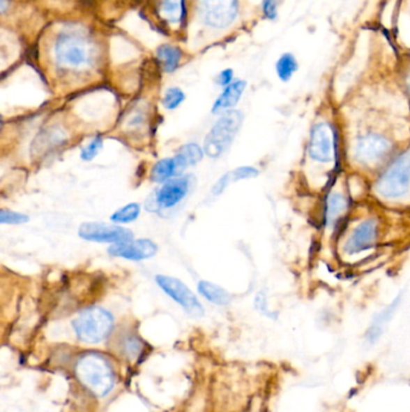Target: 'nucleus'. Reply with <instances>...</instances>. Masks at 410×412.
Listing matches in <instances>:
<instances>
[{
    "mask_svg": "<svg viewBox=\"0 0 410 412\" xmlns=\"http://www.w3.org/2000/svg\"><path fill=\"white\" fill-rule=\"evenodd\" d=\"M76 375L96 397H105L114 386V369L106 358L96 353H88L79 358Z\"/></svg>",
    "mask_w": 410,
    "mask_h": 412,
    "instance_id": "nucleus-2",
    "label": "nucleus"
},
{
    "mask_svg": "<svg viewBox=\"0 0 410 412\" xmlns=\"http://www.w3.org/2000/svg\"><path fill=\"white\" fill-rule=\"evenodd\" d=\"M406 84L407 89H408V92H409L410 94V71L408 73V75H407Z\"/></svg>",
    "mask_w": 410,
    "mask_h": 412,
    "instance_id": "nucleus-32",
    "label": "nucleus"
},
{
    "mask_svg": "<svg viewBox=\"0 0 410 412\" xmlns=\"http://www.w3.org/2000/svg\"><path fill=\"white\" fill-rule=\"evenodd\" d=\"M157 57L166 73H174L179 68V61L182 59V51L177 46L162 45L160 47H158Z\"/></svg>",
    "mask_w": 410,
    "mask_h": 412,
    "instance_id": "nucleus-20",
    "label": "nucleus"
},
{
    "mask_svg": "<svg viewBox=\"0 0 410 412\" xmlns=\"http://www.w3.org/2000/svg\"><path fill=\"white\" fill-rule=\"evenodd\" d=\"M157 244L149 239L119 242L109 247V255L129 259V260H144V259L152 258L157 255Z\"/></svg>",
    "mask_w": 410,
    "mask_h": 412,
    "instance_id": "nucleus-13",
    "label": "nucleus"
},
{
    "mask_svg": "<svg viewBox=\"0 0 410 412\" xmlns=\"http://www.w3.org/2000/svg\"><path fill=\"white\" fill-rule=\"evenodd\" d=\"M245 87H247V82L243 80H237L227 86L223 93L214 103L213 109H212L214 114L220 112V111H227V110L237 105V103L240 101L242 94L245 92Z\"/></svg>",
    "mask_w": 410,
    "mask_h": 412,
    "instance_id": "nucleus-15",
    "label": "nucleus"
},
{
    "mask_svg": "<svg viewBox=\"0 0 410 412\" xmlns=\"http://www.w3.org/2000/svg\"><path fill=\"white\" fill-rule=\"evenodd\" d=\"M158 286L165 292L176 303L183 307L184 310L192 317H201L204 315V307L201 305L197 295L189 290L188 286L176 277L158 275L155 277Z\"/></svg>",
    "mask_w": 410,
    "mask_h": 412,
    "instance_id": "nucleus-10",
    "label": "nucleus"
},
{
    "mask_svg": "<svg viewBox=\"0 0 410 412\" xmlns=\"http://www.w3.org/2000/svg\"><path fill=\"white\" fill-rule=\"evenodd\" d=\"M190 187L189 176H177L166 181L160 189L154 193V197L149 198L147 209L149 211H158L159 209H172L183 200Z\"/></svg>",
    "mask_w": 410,
    "mask_h": 412,
    "instance_id": "nucleus-9",
    "label": "nucleus"
},
{
    "mask_svg": "<svg viewBox=\"0 0 410 412\" xmlns=\"http://www.w3.org/2000/svg\"><path fill=\"white\" fill-rule=\"evenodd\" d=\"M232 79H234V71L232 69H225L222 71L218 76V84L220 86L227 87L229 84H232Z\"/></svg>",
    "mask_w": 410,
    "mask_h": 412,
    "instance_id": "nucleus-30",
    "label": "nucleus"
},
{
    "mask_svg": "<svg viewBox=\"0 0 410 412\" xmlns=\"http://www.w3.org/2000/svg\"><path fill=\"white\" fill-rule=\"evenodd\" d=\"M259 172L258 169L254 167H240L236 168L235 170L229 171L225 175L222 176L219 179L212 189V193L214 197H218L220 194L223 193L225 189H227L229 184L231 182H236V181L241 180H248V179H255L258 177Z\"/></svg>",
    "mask_w": 410,
    "mask_h": 412,
    "instance_id": "nucleus-16",
    "label": "nucleus"
},
{
    "mask_svg": "<svg viewBox=\"0 0 410 412\" xmlns=\"http://www.w3.org/2000/svg\"><path fill=\"white\" fill-rule=\"evenodd\" d=\"M201 22L214 29L231 26L238 15V0H197Z\"/></svg>",
    "mask_w": 410,
    "mask_h": 412,
    "instance_id": "nucleus-6",
    "label": "nucleus"
},
{
    "mask_svg": "<svg viewBox=\"0 0 410 412\" xmlns=\"http://www.w3.org/2000/svg\"><path fill=\"white\" fill-rule=\"evenodd\" d=\"M160 8L171 23H181L185 17L184 0H162Z\"/></svg>",
    "mask_w": 410,
    "mask_h": 412,
    "instance_id": "nucleus-23",
    "label": "nucleus"
},
{
    "mask_svg": "<svg viewBox=\"0 0 410 412\" xmlns=\"http://www.w3.org/2000/svg\"><path fill=\"white\" fill-rule=\"evenodd\" d=\"M182 171L179 169L175 157L162 159L153 167L151 177L154 182L164 184L166 181L171 180L174 177L181 175Z\"/></svg>",
    "mask_w": 410,
    "mask_h": 412,
    "instance_id": "nucleus-18",
    "label": "nucleus"
},
{
    "mask_svg": "<svg viewBox=\"0 0 410 412\" xmlns=\"http://www.w3.org/2000/svg\"><path fill=\"white\" fill-rule=\"evenodd\" d=\"M401 303L402 294L397 295L396 298L393 299V303L383 309L378 315L375 316L373 321H372L370 328L367 329L366 341L370 345H374L375 342L381 338L386 325H388L390 321L393 320V317L397 311L398 307H401Z\"/></svg>",
    "mask_w": 410,
    "mask_h": 412,
    "instance_id": "nucleus-14",
    "label": "nucleus"
},
{
    "mask_svg": "<svg viewBox=\"0 0 410 412\" xmlns=\"http://www.w3.org/2000/svg\"><path fill=\"white\" fill-rule=\"evenodd\" d=\"M73 327L81 341L96 344L109 337L114 328V317L105 309L91 307L75 318Z\"/></svg>",
    "mask_w": 410,
    "mask_h": 412,
    "instance_id": "nucleus-5",
    "label": "nucleus"
},
{
    "mask_svg": "<svg viewBox=\"0 0 410 412\" xmlns=\"http://www.w3.org/2000/svg\"><path fill=\"white\" fill-rule=\"evenodd\" d=\"M197 290L208 302L215 305L224 307L231 302V295L227 290L208 281H200L197 285Z\"/></svg>",
    "mask_w": 410,
    "mask_h": 412,
    "instance_id": "nucleus-19",
    "label": "nucleus"
},
{
    "mask_svg": "<svg viewBox=\"0 0 410 412\" xmlns=\"http://www.w3.org/2000/svg\"><path fill=\"white\" fill-rule=\"evenodd\" d=\"M54 58L61 66L81 69L92 64L94 46L89 38L79 31H61L54 43Z\"/></svg>",
    "mask_w": 410,
    "mask_h": 412,
    "instance_id": "nucleus-1",
    "label": "nucleus"
},
{
    "mask_svg": "<svg viewBox=\"0 0 410 412\" xmlns=\"http://www.w3.org/2000/svg\"><path fill=\"white\" fill-rule=\"evenodd\" d=\"M140 210V205L137 203H130L116 211L114 215L111 216V221L116 223H130L139 217Z\"/></svg>",
    "mask_w": 410,
    "mask_h": 412,
    "instance_id": "nucleus-24",
    "label": "nucleus"
},
{
    "mask_svg": "<svg viewBox=\"0 0 410 412\" xmlns=\"http://www.w3.org/2000/svg\"><path fill=\"white\" fill-rule=\"evenodd\" d=\"M29 222V217L24 214L15 212V211H0V223L1 224H24Z\"/></svg>",
    "mask_w": 410,
    "mask_h": 412,
    "instance_id": "nucleus-26",
    "label": "nucleus"
},
{
    "mask_svg": "<svg viewBox=\"0 0 410 412\" xmlns=\"http://www.w3.org/2000/svg\"><path fill=\"white\" fill-rule=\"evenodd\" d=\"M243 122V114L237 110H227L214 123L210 133L206 135L204 151L211 158H219L231 146Z\"/></svg>",
    "mask_w": 410,
    "mask_h": 412,
    "instance_id": "nucleus-4",
    "label": "nucleus"
},
{
    "mask_svg": "<svg viewBox=\"0 0 410 412\" xmlns=\"http://www.w3.org/2000/svg\"><path fill=\"white\" fill-rule=\"evenodd\" d=\"M255 307L258 309L259 311L262 312L264 315L268 316V317H273V314L268 310L267 307V299L266 294L264 292H259L257 298H255Z\"/></svg>",
    "mask_w": 410,
    "mask_h": 412,
    "instance_id": "nucleus-29",
    "label": "nucleus"
},
{
    "mask_svg": "<svg viewBox=\"0 0 410 412\" xmlns=\"http://www.w3.org/2000/svg\"><path fill=\"white\" fill-rule=\"evenodd\" d=\"M348 209V200L347 198L340 192H332L328 194L326 203H325V223L328 227H333L340 221V217L344 215Z\"/></svg>",
    "mask_w": 410,
    "mask_h": 412,
    "instance_id": "nucleus-17",
    "label": "nucleus"
},
{
    "mask_svg": "<svg viewBox=\"0 0 410 412\" xmlns=\"http://www.w3.org/2000/svg\"><path fill=\"white\" fill-rule=\"evenodd\" d=\"M298 61L295 54L285 52L275 61V73L282 82H288L298 71Z\"/></svg>",
    "mask_w": 410,
    "mask_h": 412,
    "instance_id": "nucleus-21",
    "label": "nucleus"
},
{
    "mask_svg": "<svg viewBox=\"0 0 410 412\" xmlns=\"http://www.w3.org/2000/svg\"><path fill=\"white\" fill-rule=\"evenodd\" d=\"M379 234V222L374 217L366 219L354 228L347 237L343 250L347 255H358L363 251L370 250L375 245Z\"/></svg>",
    "mask_w": 410,
    "mask_h": 412,
    "instance_id": "nucleus-12",
    "label": "nucleus"
},
{
    "mask_svg": "<svg viewBox=\"0 0 410 412\" xmlns=\"http://www.w3.org/2000/svg\"><path fill=\"white\" fill-rule=\"evenodd\" d=\"M278 5H280V0H262L261 10L264 17L270 20V21L277 20Z\"/></svg>",
    "mask_w": 410,
    "mask_h": 412,
    "instance_id": "nucleus-28",
    "label": "nucleus"
},
{
    "mask_svg": "<svg viewBox=\"0 0 410 412\" xmlns=\"http://www.w3.org/2000/svg\"><path fill=\"white\" fill-rule=\"evenodd\" d=\"M184 99H185V94L182 89L171 87L166 91L165 96L162 98V105L167 110H175L183 103Z\"/></svg>",
    "mask_w": 410,
    "mask_h": 412,
    "instance_id": "nucleus-25",
    "label": "nucleus"
},
{
    "mask_svg": "<svg viewBox=\"0 0 410 412\" xmlns=\"http://www.w3.org/2000/svg\"><path fill=\"white\" fill-rule=\"evenodd\" d=\"M102 149V139L100 136H96L86 147L81 151V158L83 161H92L96 154L100 152Z\"/></svg>",
    "mask_w": 410,
    "mask_h": 412,
    "instance_id": "nucleus-27",
    "label": "nucleus"
},
{
    "mask_svg": "<svg viewBox=\"0 0 410 412\" xmlns=\"http://www.w3.org/2000/svg\"><path fill=\"white\" fill-rule=\"evenodd\" d=\"M308 154L314 162L331 163L337 154V135L328 122H319L310 131Z\"/></svg>",
    "mask_w": 410,
    "mask_h": 412,
    "instance_id": "nucleus-8",
    "label": "nucleus"
},
{
    "mask_svg": "<svg viewBox=\"0 0 410 412\" xmlns=\"http://www.w3.org/2000/svg\"><path fill=\"white\" fill-rule=\"evenodd\" d=\"M204 157V151L197 144H187L179 149L175 158L179 169L183 172L188 167L195 165Z\"/></svg>",
    "mask_w": 410,
    "mask_h": 412,
    "instance_id": "nucleus-22",
    "label": "nucleus"
},
{
    "mask_svg": "<svg viewBox=\"0 0 410 412\" xmlns=\"http://www.w3.org/2000/svg\"><path fill=\"white\" fill-rule=\"evenodd\" d=\"M79 235L87 242H104V244L130 242L134 237V234L130 229L119 227V226L100 223V222H87V223L81 224Z\"/></svg>",
    "mask_w": 410,
    "mask_h": 412,
    "instance_id": "nucleus-11",
    "label": "nucleus"
},
{
    "mask_svg": "<svg viewBox=\"0 0 410 412\" xmlns=\"http://www.w3.org/2000/svg\"><path fill=\"white\" fill-rule=\"evenodd\" d=\"M410 189V151L395 158L375 184V191L385 199L404 197Z\"/></svg>",
    "mask_w": 410,
    "mask_h": 412,
    "instance_id": "nucleus-3",
    "label": "nucleus"
},
{
    "mask_svg": "<svg viewBox=\"0 0 410 412\" xmlns=\"http://www.w3.org/2000/svg\"><path fill=\"white\" fill-rule=\"evenodd\" d=\"M10 5L9 0H0V9H1V13H4L8 10V6Z\"/></svg>",
    "mask_w": 410,
    "mask_h": 412,
    "instance_id": "nucleus-31",
    "label": "nucleus"
},
{
    "mask_svg": "<svg viewBox=\"0 0 410 412\" xmlns=\"http://www.w3.org/2000/svg\"><path fill=\"white\" fill-rule=\"evenodd\" d=\"M393 151V142L378 133L360 136L354 145V158L365 167H373L384 161Z\"/></svg>",
    "mask_w": 410,
    "mask_h": 412,
    "instance_id": "nucleus-7",
    "label": "nucleus"
}]
</instances>
